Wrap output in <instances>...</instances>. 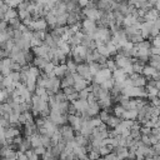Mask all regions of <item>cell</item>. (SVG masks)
I'll return each mask as SVG.
<instances>
[{
	"instance_id": "1",
	"label": "cell",
	"mask_w": 160,
	"mask_h": 160,
	"mask_svg": "<svg viewBox=\"0 0 160 160\" xmlns=\"http://www.w3.org/2000/svg\"><path fill=\"white\" fill-rule=\"evenodd\" d=\"M98 28V24L95 20L92 19H89V18H84V20L81 21V31L84 34H89V35H92L95 32Z\"/></svg>"
},
{
	"instance_id": "2",
	"label": "cell",
	"mask_w": 160,
	"mask_h": 160,
	"mask_svg": "<svg viewBox=\"0 0 160 160\" xmlns=\"http://www.w3.org/2000/svg\"><path fill=\"white\" fill-rule=\"evenodd\" d=\"M76 72L80 74L82 78H85L89 81L92 80V75L90 72V68H89V64L88 62H79L78 66H76Z\"/></svg>"
},
{
	"instance_id": "3",
	"label": "cell",
	"mask_w": 160,
	"mask_h": 160,
	"mask_svg": "<svg viewBox=\"0 0 160 160\" xmlns=\"http://www.w3.org/2000/svg\"><path fill=\"white\" fill-rule=\"evenodd\" d=\"M72 75H74V85H72V86L75 88V90H76V91L85 89V88L90 84V81H89V80H86L85 78H82L80 74L74 72Z\"/></svg>"
},
{
	"instance_id": "4",
	"label": "cell",
	"mask_w": 160,
	"mask_h": 160,
	"mask_svg": "<svg viewBox=\"0 0 160 160\" xmlns=\"http://www.w3.org/2000/svg\"><path fill=\"white\" fill-rule=\"evenodd\" d=\"M48 22H46V20L45 19H42V18H38V19H34L32 20V22H31V25H30V30H41V31H46V29H48Z\"/></svg>"
},
{
	"instance_id": "5",
	"label": "cell",
	"mask_w": 160,
	"mask_h": 160,
	"mask_svg": "<svg viewBox=\"0 0 160 160\" xmlns=\"http://www.w3.org/2000/svg\"><path fill=\"white\" fill-rule=\"evenodd\" d=\"M31 49H32V52H34V55H35V56H44V58H46L48 51H49V49H50V48L42 42L41 45L32 46ZM46 59H48V58H46Z\"/></svg>"
},
{
	"instance_id": "6",
	"label": "cell",
	"mask_w": 160,
	"mask_h": 160,
	"mask_svg": "<svg viewBox=\"0 0 160 160\" xmlns=\"http://www.w3.org/2000/svg\"><path fill=\"white\" fill-rule=\"evenodd\" d=\"M69 71H68V68H66V65H65V62H60L59 65H55V68H54V74H55V76H58V78H62V76H65L66 74H68Z\"/></svg>"
},
{
	"instance_id": "7",
	"label": "cell",
	"mask_w": 160,
	"mask_h": 160,
	"mask_svg": "<svg viewBox=\"0 0 160 160\" xmlns=\"http://www.w3.org/2000/svg\"><path fill=\"white\" fill-rule=\"evenodd\" d=\"M159 15H160V11L156 10L155 8H152L144 14V21H154Z\"/></svg>"
},
{
	"instance_id": "8",
	"label": "cell",
	"mask_w": 160,
	"mask_h": 160,
	"mask_svg": "<svg viewBox=\"0 0 160 160\" xmlns=\"http://www.w3.org/2000/svg\"><path fill=\"white\" fill-rule=\"evenodd\" d=\"M45 20H46L48 25H49L51 29L56 25V15H55L51 10H49V11L46 12V15H45Z\"/></svg>"
},
{
	"instance_id": "9",
	"label": "cell",
	"mask_w": 160,
	"mask_h": 160,
	"mask_svg": "<svg viewBox=\"0 0 160 160\" xmlns=\"http://www.w3.org/2000/svg\"><path fill=\"white\" fill-rule=\"evenodd\" d=\"M65 65H66V68H68V71H69V72H71V74L76 72V66H78V62H76V61H75L72 58L68 56V59H66V61H65Z\"/></svg>"
},
{
	"instance_id": "10",
	"label": "cell",
	"mask_w": 160,
	"mask_h": 160,
	"mask_svg": "<svg viewBox=\"0 0 160 160\" xmlns=\"http://www.w3.org/2000/svg\"><path fill=\"white\" fill-rule=\"evenodd\" d=\"M120 121H121V118H119V116H116L114 114H110V116H109V119L106 121V125H108V128H112L114 129L116 125L120 124Z\"/></svg>"
},
{
	"instance_id": "11",
	"label": "cell",
	"mask_w": 160,
	"mask_h": 160,
	"mask_svg": "<svg viewBox=\"0 0 160 160\" xmlns=\"http://www.w3.org/2000/svg\"><path fill=\"white\" fill-rule=\"evenodd\" d=\"M66 19H68V11L62 12V14H58L56 15V25L55 26H66Z\"/></svg>"
},
{
	"instance_id": "12",
	"label": "cell",
	"mask_w": 160,
	"mask_h": 160,
	"mask_svg": "<svg viewBox=\"0 0 160 160\" xmlns=\"http://www.w3.org/2000/svg\"><path fill=\"white\" fill-rule=\"evenodd\" d=\"M48 61H49V59H46V58H44V56H36V58H34V60H32V65L38 66L39 69H42L44 65H45Z\"/></svg>"
},
{
	"instance_id": "13",
	"label": "cell",
	"mask_w": 160,
	"mask_h": 160,
	"mask_svg": "<svg viewBox=\"0 0 160 160\" xmlns=\"http://www.w3.org/2000/svg\"><path fill=\"white\" fill-rule=\"evenodd\" d=\"M14 18H18V10H15V8H9L8 11L4 14V20L9 21L10 19H14Z\"/></svg>"
},
{
	"instance_id": "14",
	"label": "cell",
	"mask_w": 160,
	"mask_h": 160,
	"mask_svg": "<svg viewBox=\"0 0 160 160\" xmlns=\"http://www.w3.org/2000/svg\"><path fill=\"white\" fill-rule=\"evenodd\" d=\"M155 70H156V69H155L154 66H151L150 64H149V65H146V64H145V65H144V68H142V72H141V74H144L146 78H151V76H152V74L155 72Z\"/></svg>"
},
{
	"instance_id": "15",
	"label": "cell",
	"mask_w": 160,
	"mask_h": 160,
	"mask_svg": "<svg viewBox=\"0 0 160 160\" xmlns=\"http://www.w3.org/2000/svg\"><path fill=\"white\" fill-rule=\"evenodd\" d=\"M124 111H125V108H124L121 104H119V105L114 106V109H112V114H114V115H116V116H119V118H121V119H122Z\"/></svg>"
},
{
	"instance_id": "16",
	"label": "cell",
	"mask_w": 160,
	"mask_h": 160,
	"mask_svg": "<svg viewBox=\"0 0 160 160\" xmlns=\"http://www.w3.org/2000/svg\"><path fill=\"white\" fill-rule=\"evenodd\" d=\"M96 50H98V51H99L101 55H104V56H106V58H110L109 50H108V48H106V45H105V44L98 45V46H96Z\"/></svg>"
},
{
	"instance_id": "17",
	"label": "cell",
	"mask_w": 160,
	"mask_h": 160,
	"mask_svg": "<svg viewBox=\"0 0 160 160\" xmlns=\"http://www.w3.org/2000/svg\"><path fill=\"white\" fill-rule=\"evenodd\" d=\"M54 68H55V65L49 60V61L44 65V68H42L41 70H44L42 72H45V74H51V72H54Z\"/></svg>"
},
{
	"instance_id": "18",
	"label": "cell",
	"mask_w": 160,
	"mask_h": 160,
	"mask_svg": "<svg viewBox=\"0 0 160 160\" xmlns=\"http://www.w3.org/2000/svg\"><path fill=\"white\" fill-rule=\"evenodd\" d=\"M105 65H106V68H109L111 71H114V70L118 68V66H116V64H115V61H114V59H109V58H108V60H106Z\"/></svg>"
},
{
	"instance_id": "19",
	"label": "cell",
	"mask_w": 160,
	"mask_h": 160,
	"mask_svg": "<svg viewBox=\"0 0 160 160\" xmlns=\"http://www.w3.org/2000/svg\"><path fill=\"white\" fill-rule=\"evenodd\" d=\"M25 154H26L28 159H38V158H39V155L34 151V149H32V148H31V149H29V150H26V151H25Z\"/></svg>"
},
{
	"instance_id": "20",
	"label": "cell",
	"mask_w": 160,
	"mask_h": 160,
	"mask_svg": "<svg viewBox=\"0 0 160 160\" xmlns=\"http://www.w3.org/2000/svg\"><path fill=\"white\" fill-rule=\"evenodd\" d=\"M6 99H8V91L5 88H2V89H0V102L6 101Z\"/></svg>"
},
{
	"instance_id": "21",
	"label": "cell",
	"mask_w": 160,
	"mask_h": 160,
	"mask_svg": "<svg viewBox=\"0 0 160 160\" xmlns=\"http://www.w3.org/2000/svg\"><path fill=\"white\" fill-rule=\"evenodd\" d=\"M66 99H68V101L72 102V101H75L76 99H79V92H78V91H74L72 94L68 95V96H66Z\"/></svg>"
},
{
	"instance_id": "22",
	"label": "cell",
	"mask_w": 160,
	"mask_h": 160,
	"mask_svg": "<svg viewBox=\"0 0 160 160\" xmlns=\"http://www.w3.org/2000/svg\"><path fill=\"white\" fill-rule=\"evenodd\" d=\"M61 90L64 91V94H65L66 96H68V95H70V94H72L74 91H76V90H75V88H74L72 85H71V86H66V88H64V89H61Z\"/></svg>"
},
{
	"instance_id": "23",
	"label": "cell",
	"mask_w": 160,
	"mask_h": 160,
	"mask_svg": "<svg viewBox=\"0 0 160 160\" xmlns=\"http://www.w3.org/2000/svg\"><path fill=\"white\" fill-rule=\"evenodd\" d=\"M42 2H44L49 9H51V8H54V5L56 4V0H44Z\"/></svg>"
},
{
	"instance_id": "24",
	"label": "cell",
	"mask_w": 160,
	"mask_h": 160,
	"mask_svg": "<svg viewBox=\"0 0 160 160\" xmlns=\"http://www.w3.org/2000/svg\"><path fill=\"white\" fill-rule=\"evenodd\" d=\"M6 28H8V21L0 20V32H1V31H5Z\"/></svg>"
},
{
	"instance_id": "25",
	"label": "cell",
	"mask_w": 160,
	"mask_h": 160,
	"mask_svg": "<svg viewBox=\"0 0 160 160\" xmlns=\"http://www.w3.org/2000/svg\"><path fill=\"white\" fill-rule=\"evenodd\" d=\"M152 26H155V28H158V29H160V15L152 21Z\"/></svg>"
},
{
	"instance_id": "26",
	"label": "cell",
	"mask_w": 160,
	"mask_h": 160,
	"mask_svg": "<svg viewBox=\"0 0 160 160\" xmlns=\"http://www.w3.org/2000/svg\"><path fill=\"white\" fill-rule=\"evenodd\" d=\"M90 1H91V0H78V2H79V5H80V8H85Z\"/></svg>"
},
{
	"instance_id": "27",
	"label": "cell",
	"mask_w": 160,
	"mask_h": 160,
	"mask_svg": "<svg viewBox=\"0 0 160 160\" xmlns=\"http://www.w3.org/2000/svg\"><path fill=\"white\" fill-rule=\"evenodd\" d=\"M5 56H8V55H6V52H5V50H4L2 48H0V61H1Z\"/></svg>"
},
{
	"instance_id": "28",
	"label": "cell",
	"mask_w": 160,
	"mask_h": 160,
	"mask_svg": "<svg viewBox=\"0 0 160 160\" xmlns=\"http://www.w3.org/2000/svg\"><path fill=\"white\" fill-rule=\"evenodd\" d=\"M0 20H4V12L0 10Z\"/></svg>"
},
{
	"instance_id": "29",
	"label": "cell",
	"mask_w": 160,
	"mask_h": 160,
	"mask_svg": "<svg viewBox=\"0 0 160 160\" xmlns=\"http://www.w3.org/2000/svg\"><path fill=\"white\" fill-rule=\"evenodd\" d=\"M1 70H2V66H1V64H0V74H1Z\"/></svg>"
},
{
	"instance_id": "30",
	"label": "cell",
	"mask_w": 160,
	"mask_h": 160,
	"mask_svg": "<svg viewBox=\"0 0 160 160\" xmlns=\"http://www.w3.org/2000/svg\"><path fill=\"white\" fill-rule=\"evenodd\" d=\"M116 1H120V0H116Z\"/></svg>"
},
{
	"instance_id": "31",
	"label": "cell",
	"mask_w": 160,
	"mask_h": 160,
	"mask_svg": "<svg viewBox=\"0 0 160 160\" xmlns=\"http://www.w3.org/2000/svg\"><path fill=\"white\" fill-rule=\"evenodd\" d=\"M0 2H1V0H0Z\"/></svg>"
}]
</instances>
